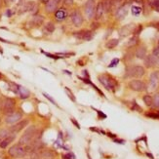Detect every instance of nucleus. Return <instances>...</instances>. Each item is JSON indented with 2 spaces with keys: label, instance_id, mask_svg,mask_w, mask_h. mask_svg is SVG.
I'll list each match as a JSON object with an SVG mask.
<instances>
[{
  "label": "nucleus",
  "instance_id": "f257e3e1",
  "mask_svg": "<svg viewBox=\"0 0 159 159\" xmlns=\"http://www.w3.org/2000/svg\"><path fill=\"white\" fill-rule=\"evenodd\" d=\"M36 133H37V130H36V127H35L34 125L28 126V127L26 129L24 135L21 137V138H20L19 145H24V147H25V145L30 143L35 139Z\"/></svg>",
  "mask_w": 159,
  "mask_h": 159
},
{
  "label": "nucleus",
  "instance_id": "f03ea898",
  "mask_svg": "<svg viewBox=\"0 0 159 159\" xmlns=\"http://www.w3.org/2000/svg\"><path fill=\"white\" fill-rule=\"evenodd\" d=\"M99 81L103 84V87L107 90H110V91H115V88L117 86V82L114 78H112L110 75H107V74H103L98 77Z\"/></svg>",
  "mask_w": 159,
  "mask_h": 159
},
{
  "label": "nucleus",
  "instance_id": "7ed1b4c3",
  "mask_svg": "<svg viewBox=\"0 0 159 159\" xmlns=\"http://www.w3.org/2000/svg\"><path fill=\"white\" fill-rule=\"evenodd\" d=\"M8 154L11 157L14 158H24L27 154V152H26L24 145H21L18 143V145H14L9 149Z\"/></svg>",
  "mask_w": 159,
  "mask_h": 159
},
{
  "label": "nucleus",
  "instance_id": "20e7f679",
  "mask_svg": "<svg viewBox=\"0 0 159 159\" xmlns=\"http://www.w3.org/2000/svg\"><path fill=\"white\" fill-rule=\"evenodd\" d=\"M145 73V68L141 65H134V67H130L126 70V77H136V78H140L143 77Z\"/></svg>",
  "mask_w": 159,
  "mask_h": 159
},
{
  "label": "nucleus",
  "instance_id": "39448f33",
  "mask_svg": "<svg viewBox=\"0 0 159 159\" xmlns=\"http://www.w3.org/2000/svg\"><path fill=\"white\" fill-rule=\"evenodd\" d=\"M16 107V101L12 98H6L3 101V113L8 115L14 112Z\"/></svg>",
  "mask_w": 159,
  "mask_h": 159
},
{
  "label": "nucleus",
  "instance_id": "423d86ee",
  "mask_svg": "<svg viewBox=\"0 0 159 159\" xmlns=\"http://www.w3.org/2000/svg\"><path fill=\"white\" fill-rule=\"evenodd\" d=\"M35 10H37V6L35 4L34 1H27L26 3H23L21 5V7L19 8L18 14H24L26 12H31L34 13Z\"/></svg>",
  "mask_w": 159,
  "mask_h": 159
},
{
  "label": "nucleus",
  "instance_id": "0eeeda50",
  "mask_svg": "<svg viewBox=\"0 0 159 159\" xmlns=\"http://www.w3.org/2000/svg\"><path fill=\"white\" fill-rule=\"evenodd\" d=\"M129 87L131 88L133 91H136V92H143L147 89V84L142 80H137V79H134V80L130 81Z\"/></svg>",
  "mask_w": 159,
  "mask_h": 159
},
{
  "label": "nucleus",
  "instance_id": "6e6552de",
  "mask_svg": "<svg viewBox=\"0 0 159 159\" xmlns=\"http://www.w3.org/2000/svg\"><path fill=\"white\" fill-rule=\"evenodd\" d=\"M28 125V119H24V120H20L19 122L16 123L10 128V132L12 134H17L21 132L23 129H25L26 126Z\"/></svg>",
  "mask_w": 159,
  "mask_h": 159
},
{
  "label": "nucleus",
  "instance_id": "1a4fd4ad",
  "mask_svg": "<svg viewBox=\"0 0 159 159\" xmlns=\"http://www.w3.org/2000/svg\"><path fill=\"white\" fill-rule=\"evenodd\" d=\"M23 118V114L21 112H18V111H14L13 113L8 114L5 118V122L7 124H16V123L19 122L21 119Z\"/></svg>",
  "mask_w": 159,
  "mask_h": 159
},
{
  "label": "nucleus",
  "instance_id": "9d476101",
  "mask_svg": "<svg viewBox=\"0 0 159 159\" xmlns=\"http://www.w3.org/2000/svg\"><path fill=\"white\" fill-rule=\"evenodd\" d=\"M95 10H96V8H95L94 0H87V2L85 4V14L88 19L91 20L92 18H94Z\"/></svg>",
  "mask_w": 159,
  "mask_h": 159
},
{
  "label": "nucleus",
  "instance_id": "9b49d317",
  "mask_svg": "<svg viewBox=\"0 0 159 159\" xmlns=\"http://www.w3.org/2000/svg\"><path fill=\"white\" fill-rule=\"evenodd\" d=\"M70 20H71V23L75 26H80L83 23V17L78 10H74L70 14Z\"/></svg>",
  "mask_w": 159,
  "mask_h": 159
},
{
  "label": "nucleus",
  "instance_id": "f8f14e48",
  "mask_svg": "<svg viewBox=\"0 0 159 159\" xmlns=\"http://www.w3.org/2000/svg\"><path fill=\"white\" fill-rule=\"evenodd\" d=\"M159 86V71L156 70V71H153L150 74V77H149V88L150 90H155L157 89Z\"/></svg>",
  "mask_w": 159,
  "mask_h": 159
},
{
  "label": "nucleus",
  "instance_id": "ddd939ff",
  "mask_svg": "<svg viewBox=\"0 0 159 159\" xmlns=\"http://www.w3.org/2000/svg\"><path fill=\"white\" fill-rule=\"evenodd\" d=\"M135 30V26L134 25H126L124 26L123 27L120 28V30H119V35H120L121 37H125V36H128L129 34H131L132 32H134Z\"/></svg>",
  "mask_w": 159,
  "mask_h": 159
},
{
  "label": "nucleus",
  "instance_id": "4468645a",
  "mask_svg": "<svg viewBox=\"0 0 159 159\" xmlns=\"http://www.w3.org/2000/svg\"><path fill=\"white\" fill-rule=\"evenodd\" d=\"M127 14H128V5H122L121 7H119L117 9V11H116V13H115V17H116V19L117 20H123L124 18L127 16Z\"/></svg>",
  "mask_w": 159,
  "mask_h": 159
},
{
  "label": "nucleus",
  "instance_id": "2eb2a0df",
  "mask_svg": "<svg viewBox=\"0 0 159 159\" xmlns=\"http://www.w3.org/2000/svg\"><path fill=\"white\" fill-rule=\"evenodd\" d=\"M15 139H16V135L15 134L9 135L8 137H6L5 139H3V140L0 142V147H1V149H6L11 143L14 142Z\"/></svg>",
  "mask_w": 159,
  "mask_h": 159
},
{
  "label": "nucleus",
  "instance_id": "dca6fc26",
  "mask_svg": "<svg viewBox=\"0 0 159 159\" xmlns=\"http://www.w3.org/2000/svg\"><path fill=\"white\" fill-rule=\"evenodd\" d=\"M67 16H68V14H67V10L63 8L59 9V10H57L56 12H55V17H56V19L58 20L59 22L65 21V20L67 18Z\"/></svg>",
  "mask_w": 159,
  "mask_h": 159
},
{
  "label": "nucleus",
  "instance_id": "f3484780",
  "mask_svg": "<svg viewBox=\"0 0 159 159\" xmlns=\"http://www.w3.org/2000/svg\"><path fill=\"white\" fill-rule=\"evenodd\" d=\"M41 159H55V153L51 149H42L39 152Z\"/></svg>",
  "mask_w": 159,
  "mask_h": 159
},
{
  "label": "nucleus",
  "instance_id": "a211bd4d",
  "mask_svg": "<svg viewBox=\"0 0 159 159\" xmlns=\"http://www.w3.org/2000/svg\"><path fill=\"white\" fill-rule=\"evenodd\" d=\"M57 8H58V4H57L54 0H49V1L45 4V9H46V12L47 13L56 12Z\"/></svg>",
  "mask_w": 159,
  "mask_h": 159
},
{
  "label": "nucleus",
  "instance_id": "6ab92c4d",
  "mask_svg": "<svg viewBox=\"0 0 159 159\" xmlns=\"http://www.w3.org/2000/svg\"><path fill=\"white\" fill-rule=\"evenodd\" d=\"M155 59L156 57H154L153 55H149L145 56V65L147 68H151L152 67L155 65Z\"/></svg>",
  "mask_w": 159,
  "mask_h": 159
},
{
  "label": "nucleus",
  "instance_id": "aec40b11",
  "mask_svg": "<svg viewBox=\"0 0 159 159\" xmlns=\"http://www.w3.org/2000/svg\"><path fill=\"white\" fill-rule=\"evenodd\" d=\"M103 13H105V10H103V4H101V1L98 3V5H97V7H96V10H95V19H96L97 21L101 19Z\"/></svg>",
  "mask_w": 159,
  "mask_h": 159
},
{
  "label": "nucleus",
  "instance_id": "412c9836",
  "mask_svg": "<svg viewBox=\"0 0 159 159\" xmlns=\"http://www.w3.org/2000/svg\"><path fill=\"white\" fill-rule=\"evenodd\" d=\"M55 29H56V26H55V24L52 23V22H48V23L44 26L43 32L45 34H51L55 31Z\"/></svg>",
  "mask_w": 159,
  "mask_h": 159
},
{
  "label": "nucleus",
  "instance_id": "4be33fe9",
  "mask_svg": "<svg viewBox=\"0 0 159 159\" xmlns=\"http://www.w3.org/2000/svg\"><path fill=\"white\" fill-rule=\"evenodd\" d=\"M31 24L35 26H41L44 24V18L40 15H35L31 20Z\"/></svg>",
  "mask_w": 159,
  "mask_h": 159
},
{
  "label": "nucleus",
  "instance_id": "5701e85b",
  "mask_svg": "<svg viewBox=\"0 0 159 159\" xmlns=\"http://www.w3.org/2000/svg\"><path fill=\"white\" fill-rule=\"evenodd\" d=\"M147 56V48L145 46H141L136 51V57L138 59H145Z\"/></svg>",
  "mask_w": 159,
  "mask_h": 159
},
{
  "label": "nucleus",
  "instance_id": "b1692460",
  "mask_svg": "<svg viewBox=\"0 0 159 159\" xmlns=\"http://www.w3.org/2000/svg\"><path fill=\"white\" fill-rule=\"evenodd\" d=\"M18 95H19L21 99H27L28 97H29L30 93H29V91H28L27 89H26V88L23 87V86H20Z\"/></svg>",
  "mask_w": 159,
  "mask_h": 159
},
{
  "label": "nucleus",
  "instance_id": "393cba45",
  "mask_svg": "<svg viewBox=\"0 0 159 159\" xmlns=\"http://www.w3.org/2000/svg\"><path fill=\"white\" fill-rule=\"evenodd\" d=\"M101 4H103V10L105 13H109L112 9V3L111 0H101Z\"/></svg>",
  "mask_w": 159,
  "mask_h": 159
},
{
  "label": "nucleus",
  "instance_id": "a878e982",
  "mask_svg": "<svg viewBox=\"0 0 159 159\" xmlns=\"http://www.w3.org/2000/svg\"><path fill=\"white\" fill-rule=\"evenodd\" d=\"M118 43H119L118 39H110V40H109L105 43V47L107 49H113V48H115L118 45Z\"/></svg>",
  "mask_w": 159,
  "mask_h": 159
},
{
  "label": "nucleus",
  "instance_id": "bb28decb",
  "mask_svg": "<svg viewBox=\"0 0 159 159\" xmlns=\"http://www.w3.org/2000/svg\"><path fill=\"white\" fill-rule=\"evenodd\" d=\"M138 42H139V37L137 35H134L127 42V46L128 47H133V46H136L138 44Z\"/></svg>",
  "mask_w": 159,
  "mask_h": 159
},
{
  "label": "nucleus",
  "instance_id": "cd10ccee",
  "mask_svg": "<svg viewBox=\"0 0 159 159\" xmlns=\"http://www.w3.org/2000/svg\"><path fill=\"white\" fill-rule=\"evenodd\" d=\"M94 37V33L91 31V30H85V32H84V36H83V39L82 40H85V41H90L91 39Z\"/></svg>",
  "mask_w": 159,
  "mask_h": 159
},
{
  "label": "nucleus",
  "instance_id": "c85d7f7f",
  "mask_svg": "<svg viewBox=\"0 0 159 159\" xmlns=\"http://www.w3.org/2000/svg\"><path fill=\"white\" fill-rule=\"evenodd\" d=\"M143 100V103H145V105H147V107H151L152 105V97L150 95H145Z\"/></svg>",
  "mask_w": 159,
  "mask_h": 159
},
{
  "label": "nucleus",
  "instance_id": "c756f323",
  "mask_svg": "<svg viewBox=\"0 0 159 159\" xmlns=\"http://www.w3.org/2000/svg\"><path fill=\"white\" fill-rule=\"evenodd\" d=\"M65 93H67V95L68 98H69L72 101H74V103H75L76 99H75V97L73 96V93L71 92V90H70L68 87H65Z\"/></svg>",
  "mask_w": 159,
  "mask_h": 159
},
{
  "label": "nucleus",
  "instance_id": "7c9ffc66",
  "mask_svg": "<svg viewBox=\"0 0 159 159\" xmlns=\"http://www.w3.org/2000/svg\"><path fill=\"white\" fill-rule=\"evenodd\" d=\"M152 105L154 107H159V93H156L154 97L152 98Z\"/></svg>",
  "mask_w": 159,
  "mask_h": 159
},
{
  "label": "nucleus",
  "instance_id": "2f4dec72",
  "mask_svg": "<svg viewBox=\"0 0 159 159\" xmlns=\"http://www.w3.org/2000/svg\"><path fill=\"white\" fill-rule=\"evenodd\" d=\"M12 133L10 132V130H8V129H2L1 131H0V139H5L6 137H8L9 135H11Z\"/></svg>",
  "mask_w": 159,
  "mask_h": 159
},
{
  "label": "nucleus",
  "instance_id": "473e14b6",
  "mask_svg": "<svg viewBox=\"0 0 159 159\" xmlns=\"http://www.w3.org/2000/svg\"><path fill=\"white\" fill-rule=\"evenodd\" d=\"M141 12H142V9L140 7H138V6H133V7H132V14H133L134 16H139V15L141 14Z\"/></svg>",
  "mask_w": 159,
  "mask_h": 159
},
{
  "label": "nucleus",
  "instance_id": "72a5a7b5",
  "mask_svg": "<svg viewBox=\"0 0 159 159\" xmlns=\"http://www.w3.org/2000/svg\"><path fill=\"white\" fill-rule=\"evenodd\" d=\"M84 32H85V30H80V31H76L73 33V36L75 37L77 39H83V36H84Z\"/></svg>",
  "mask_w": 159,
  "mask_h": 159
},
{
  "label": "nucleus",
  "instance_id": "f704fd0d",
  "mask_svg": "<svg viewBox=\"0 0 159 159\" xmlns=\"http://www.w3.org/2000/svg\"><path fill=\"white\" fill-rule=\"evenodd\" d=\"M150 5H151V7H153L156 11L159 12V0H151Z\"/></svg>",
  "mask_w": 159,
  "mask_h": 159
},
{
  "label": "nucleus",
  "instance_id": "c9c22d12",
  "mask_svg": "<svg viewBox=\"0 0 159 159\" xmlns=\"http://www.w3.org/2000/svg\"><path fill=\"white\" fill-rule=\"evenodd\" d=\"M145 116L153 119H159V112H149V113L145 114Z\"/></svg>",
  "mask_w": 159,
  "mask_h": 159
},
{
  "label": "nucleus",
  "instance_id": "e433bc0d",
  "mask_svg": "<svg viewBox=\"0 0 159 159\" xmlns=\"http://www.w3.org/2000/svg\"><path fill=\"white\" fill-rule=\"evenodd\" d=\"M43 96L45 97L46 99H48V100H49V101H50L51 103H52L54 105H56V107H58V105H57V103H56V101H55L54 99H53V98H51V97L49 96V95L47 94V93H43Z\"/></svg>",
  "mask_w": 159,
  "mask_h": 159
},
{
  "label": "nucleus",
  "instance_id": "4c0bfd02",
  "mask_svg": "<svg viewBox=\"0 0 159 159\" xmlns=\"http://www.w3.org/2000/svg\"><path fill=\"white\" fill-rule=\"evenodd\" d=\"M123 0H111V3H112V8L113 7H118L122 4Z\"/></svg>",
  "mask_w": 159,
  "mask_h": 159
},
{
  "label": "nucleus",
  "instance_id": "58836bf2",
  "mask_svg": "<svg viewBox=\"0 0 159 159\" xmlns=\"http://www.w3.org/2000/svg\"><path fill=\"white\" fill-rule=\"evenodd\" d=\"M132 109H133V110H137V111H139V112L142 111V107H139L138 103H136V101H133V105H132Z\"/></svg>",
  "mask_w": 159,
  "mask_h": 159
},
{
  "label": "nucleus",
  "instance_id": "ea45409f",
  "mask_svg": "<svg viewBox=\"0 0 159 159\" xmlns=\"http://www.w3.org/2000/svg\"><path fill=\"white\" fill-rule=\"evenodd\" d=\"M42 53H44V54L46 55V56L48 57V58H51V59H55V60H58L60 58H62V57H57V56H55V55H52V54H49V53H47V52H44V51H41Z\"/></svg>",
  "mask_w": 159,
  "mask_h": 159
},
{
  "label": "nucleus",
  "instance_id": "a19ab883",
  "mask_svg": "<svg viewBox=\"0 0 159 159\" xmlns=\"http://www.w3.org/2000/svg\"><path fill=\"white\" fill-rule=\"evenodd\" d=\"M142 30H143V26H141V25H140V26H138V27H137L136 29L134 30V34L138 36V35L141 33V31H142Z\"/></svg>",
  "mask_w": 159,
  "mask_h": 159
},
{
  "label": "nucleus",
  "instance_id": "79ce46f5",
  "mask_svg": "<svg viewBox=\"0 0 159 159\" xmlns=\"http://www.w3.org/2000/svg\"><path fill=\"white\" fill-rule=\"evenodd\" d=\"M118 63H119V59H114V60H112V62H111V63H110V65H109V67H116Z\"/></svg>",
  "mask_w": 159,
  "mask_h": 159
},
{
  "label": "nucleus",
  "instance_id": "37998d69",
  "mask_svg": "<svg viewBox=\"0 0 159 159\" xmlns=\"http://www.w3.org/2000/svg\"><path fill=\"white\" fill-rule=\"evenodd\" d=\"M152 55H153L154 57L159 56V46H157V47L154 48L153 51H152Z\"/></svg>",
  "mask_w": 159,
  "mask_h": 159
},
{
  "label": "nucleus",
  "instance_id": "c03bdc74",
  "mask_svg": "<svg viewBox=\"0 0 159 159\" xmlns=\"http://www.w3.org/2000/svg\"><path fill=\"white\" fill-rule=\"evenodd\" d=\"M63 159H75V156H74L72 153H68V154H67V155H63Z\"/></svg>",
  "mask_w": 159,
  "mask_h": 159
},
{
  "label": "nucleus",
  "instance_id": "a18cd8bd",
  "mask_svg": "<svg viewBox=\"0 0 159 159\" xmlns=\"http://www.w3.org/2000/svg\"><path fill=\"white\" fill-rule=\"evenodd\" d=\"M63 4L65 6H71L73 4V0H63Z\"/></svg>",
  "mask_w": 159,
  "mask_h": 159
},
{
  "label": "nucleus",
  "instance_id": "49530a36",
  "mask_svg": "<svg viewBox=\"0 0 159 159\" xmlns=\"http://www.w3.org/2000/svg\"><path fill=\"white\" fill-rule=\"evenodd\" d=\"M91 26H91L92 29H97V28L99 27V26H100V25H99V24L97 23V22H94V23H92Z\"/></svg>",
  "mask_w": 159,
  "mask_h": 159
},
{
  "label": "nucleus",
  "instance_id": "de8ad7c7",
  "mask_svg": "<svg viewBox=\"0 0 159 159\" xmlns=\"http://www.w3.org/2000/svg\"><path fill=\"white\" fill-rule=\"evenodd\" d=\"M97 112H98V115L100 116L101 118H107V115H105V114H103L101 110H97Z\"/></svg>",
  "mask_w": 159,
  "mask_h": 159
},
{
  "label": "nucleus",
  "instance_id": "09e8293b",
  "mask_svg": "<svg viewBox=\"0 0 159 159\" xmlns=\"http://www.w3.org/2000/svg\"><path fill=\"white\" fill-rule=\"evenodd\" d=\"M4 1V3H5V5H10V4H12V3H14L15 2V0H3Z\"/></svg>",
  "mask_w": 159,
  "mask_h": 159
},
{
  "label": "nucleus",
  "instance_id": "8fccbe9b",
  "mask_svg": "<svg viewBox=\"0 0 159 159\" xmlns=\"http://www.w3.org/2000/svg\"><path fill=\"white\" fill-rule=\"evenodd\" d=\"M71 122L73 123V124L76 126V128H77V129H80V125H79L78 123H77V121H75V120H74L73 118H71Z\"/></svg>",
  "mask_w": 159,
  "mask_h": 159
},
{
  "label": "nucleus",
  "instance_id": "3c124183",
  "mask_svg": "<svg viewBox=\"0 0 159 159\" xmlns=\"http://www.w3.org/2000/svg\"><path fill=\"white\" fill-rule=\"evenodd\" d=\"M155 65H157L159 67V56L156 57V59H155Z\"/></svg>",
  "mask_w": 159,
  "mask_h": 159
},
{
  "label": "nucleus",
  "instance_id": "603ef678",
  "mask_svg": "<svg viewBox=\"0 0 159 159\" xmlns=\"http://www.w3.org/2000/svg\"><path fill=\"white\" fill-rule=\"evenodd\" d=\"M152 26H153L154 27H156V28H157V29L159 30V22H157V23H155V24H153Z\"/></svg>",
  "mask_w": 159,
  "mask_h": 159
},
{
  "label": "nucleus",
  "instance_id": "864d4df0",
  "mask_svg": "<svg viewBox=\"0 0 159 159\" xmlns=\"http://www.w3.org/2000/svg\"><path fill=\"white\" fill-rule=\"evenodd\" d=\"M0 41H1V42H4V43H11L10 41H8V40H5V39L1 38V37H0Z\"/></svg>",
  "mask_w": 159,
  "mask_h": 159
},
{
  "label": "nucleus",
  "instance_id": "5fc2aeb1",
  "mask_svg": "<svg viewBox=\"0 0 159 159\" xmlns=\"http://www.w3.org/2000/svg\"><path fill=\"white\" fill-rule=\"evenodd\" d=\"M114 142L115 143H124V141H121V140H114Z\"/></svg>",
  "mask_w": 159,
  "mask_h": 159
},
{
  "label": "nucleus",
  "instance_id": "6e6d98bb",
  "mask_svg": "<svg viewBox=\"0 0 159 159\" xmlns=\"http://www.w3.org/2000/svg\"><path fill=\"white\" fill-rule=\"evenodd\" d=\"M107 136H109V137H111V138H113V139L116 137L115 135H113V134H110V133H107Z\"/></svg>",
  "mask_w": 159,
  "mask_h": 159
},
{
  "label": "nucleus",
  "instance_id": "4d7b16f0",
  "mask_svg": "<svg viewBox=\"0 0 159 159\" xmlns=\"http://www.w3.org/2000/svg\"><path fill=\"white\" fill-rule=\"evenodd\" d=\"M143 0H135V2H137V3H143Z\"/></svg>",
  "mask_w": 159,
  "mask_h": 159
},
{
  "label": "nucleus",
  "instance_id": "13d9d810",
  "mask_svg": "<svg viewBox=\"0 0 159 159\" xmlns=\"http://www.w3.org/2000/svg\"><path fill=\"white\" fill-rule=\"evenodd\" d=\"M54 1L56 2V3H57V4H58V5H59V4H60V3H61V2H62V0H54Z\"/></svg>",
  "mask_w": 159,
  "mask_h": 159
},
{
  "label": "nucleus",
  "instance_id": "bf43d9fd",
  "mask_svg": "<svg viewBox=\"0 0 159 159\" xmlns=\"http://www.w3.org/2000/svg\"><path fill=\"white\" fill-rule=\"evenodd\" d=\"M40 1L42 2V3H45V4H46L48 1H49V0H40Z\"/></svg>",
  "mask_w": 159,
  "mask_h": 159
},
{
  "label": "nucleus",
  "instance_id": "052dcab7",
  "mask_svg": "<svg viewBox=\"0 0 159 159\" xmlns=\"http://www.w3.org/2000/svg\"><path fill=\"white\" fill-rule=\"evenodd\" d=\"M7 16H8V17H10V16H11V11H10V10H8V11H7Z\"/></svg>",
  "mask_w": 159,
  "mask_h": 159
},
{
  "label": "nucleus",
  "instance_id": "680f3d73",
  "mask_svg": "<svg viewBox=\"0 0 159 159\" xmlns=\"http://www.w3.org/2000/svg\"><path fill=\"white\" fill-rule=\"evenodd\" d=\"M63 72H65V73H68V74H69V75H71V72L67 71V70H63Z\"/></svg>",
  "mask_w": 159,
  "mask_h": 159
},
{
  "label": "nucleus",
  "instance_id": "e2e57ef3",
  "mask_svg": "<svg viewBox=\"0 0 159 159\" xmlns=\"http://www.w3.org/2000/svg\"><path fill=\"white\" fill-rule=\"evenodd\" d=\"M26 159H36V158H32V157H28V158H26Z\"/></svg>",
  "mask_w": 159,
  "mask_h": 159
},
{
  "label": "nucleus",
  "instance_id": "0e129e2a",
  "mask_svg": "<svg viewBox=\"0 0 159 159\" xmlns=\"http://www.w3.org/2000/svg\"><path fill=\"white\" fill-rule=\"evenodd\" d=\"M0 53H1V54H3V51L1 50V48H0Z\"/></svg>",
  "mask_w": 159,
  "mask_h": 159
},
{
  "label": "nucleus",
  "instance_id": "69168bd1",
  "mask_svg": "<svg viewBox=\"0 0 159 159\" xmlns=\"http://www.w3.org/2000/svg\"><path fill=\"white\" fill-rule=\"evenodd\" d=\"M1 78H2V74L0 73V79H1Z\"/></svg>",
  "mask_w": 159,
  "mask_h": 159
},
{
  "label": "nucleus",
  "instance_id": "338daca9",
  "mask_svg": "<svg viewBox=\"0 0 159 159\" xmlns=\"http://www.w3.org/2000/svg\"><path fill=\"white\" fill-rule=\"evenodd\" d=\"M0 142H1V139H0Z\"/></svg>",
  "mask_w": 159,
  "mask_h": 159
},
{
  "label": "nucleus",
  "instance_id": "774afa93",
  "mask_svg": "<svg viewBox=\"0 0 159 159\" xmlns=\"http://www.w3.org/2000/svg\"><path fill=\"white\" fill-rule=\"evenodd\" d=\"M0 122H1V119H0Z\"/></svg>",
  "mask_w": 159,
  "mask_h": 159
}]
</instances>
